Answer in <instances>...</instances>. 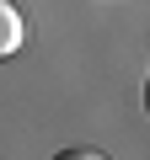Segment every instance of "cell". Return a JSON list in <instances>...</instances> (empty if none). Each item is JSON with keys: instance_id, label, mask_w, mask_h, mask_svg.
Listing matches in <instances>:
<instances>
[{"instance_id": "7a4b0ae2", "label": "cell", "mask_w": 150, "mask_h": 160, "mask_svg": "<svg viewBox=\"0 0 150 160\" xmlns=\"http://www.w3.org/2000/svg\"><path fill=\"white\" fill-rule=\"evenodd\" d=\"M54 160H107V155H102V149H86V144H81V149H59Z\"/></svg>"}, {"instance_id": "3957f363", "label": "cell", "mask_w": 150, "mask_h": 160, "mask_svg": "<svg viewBox=\"0 0 150 160\" xmlns=\"http://www.w3.org/2000/svg\"><path fill=\"white\" fill-rule=\"evenodd\" d=\"M145 112H150V75H145Z\"/></svg>"}, {"instance_id": "6da1fadb", "label": "cell", "mask_w": 150, "mask_h": 160, "mask_svg": "<svg viewBox=\"0 0 150 160\" xmlns=\"http://www.w3.org/2000/svg\"><path fill=\"white\" fill-rule=\"evenodd\" d=\"M22 43H27V16L16 11V0H0V59L22 53Z\"/></svg>"}]
</instances>
